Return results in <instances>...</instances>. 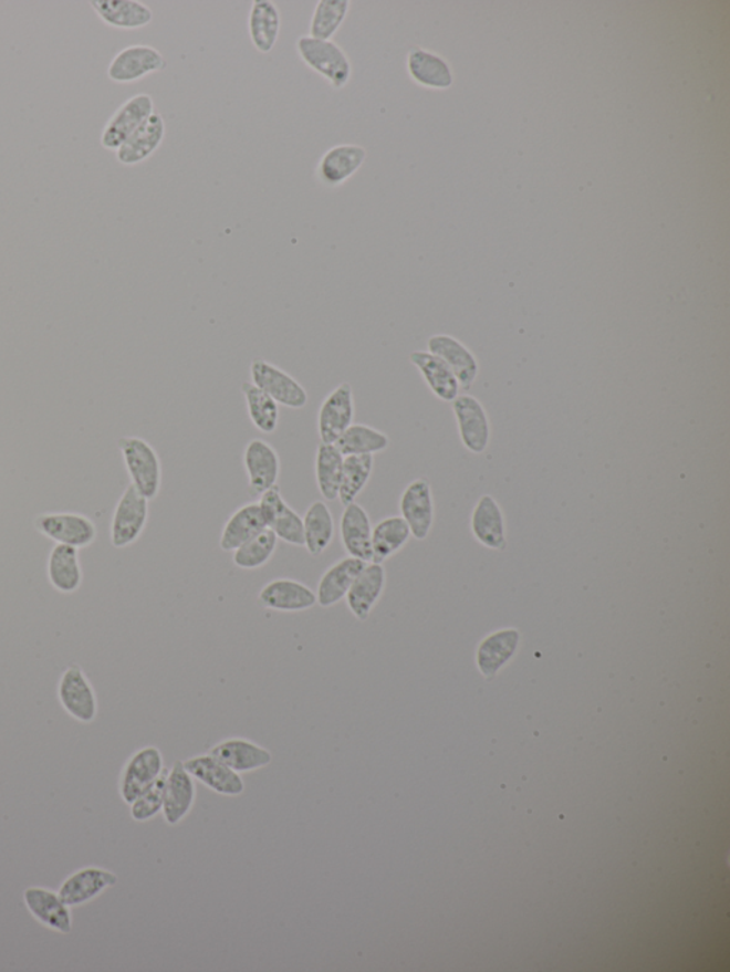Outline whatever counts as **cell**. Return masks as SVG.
I'll return each instance as SVG.
<instances>
[{"instance_id": "cell-1", "label": "cell", "mask_w": 730, "mask_h": 972, "mask_svg": "<svg viewBox=\"0 0 730 972\" xmlns=\"http://www.w3.org/2000/svg\"><path fill=\"white\" fill-rule=\"evenodd\" d=\"M132 485L146 500H155L161 488V462L156 449L139 437H122L117 441Z\"/></svg>"}, {"instance_id": "cell-2", "label": "cell", "mask_w": 730, "mask_h": 972, "mask_svg": "<svg viewBox=\"0 0 730 972\" xmlns=\"http://www.w3.org/2000/svg\"><path fill=\"white\" fill-rule=\"evenodd\" d=\"M295 48L301 61L328 81L334 88H343L352 81V62L337 43L301 36Z\"/></svg>"}, {"instance_id": "cell-3", "label": "cell", "mask_w": 730, "mask_h": 972, "mask_svg": "<svg viewBox=\"0 0 730 972\" xmlns=\"http://www.w3.org/2000/svg\"><path fill=\"white\" fill-rule=\"evenodd\" d=\"M58 700L76 722H95L98 714L97 696L82 666L73 663L63 670L58 683Z\"/></svg>"}, {"instance_id": "cell-4", "label": "cell", "mask_w": 730, "mask_h": 972, "mask_svg": "<svg viewBox=\"0 0 730 972\" xmlns=\"http://www.w3.org/2000/svg\"><path fill=\"white\" fill-rule=\"evenodd\" d=\"M34 527L48 540L59 545L87 547L96 541L95 522L76 512L42 513L34 520Z\"/></svg>"}, {"instance_id": "cell-5", "label": "cell", "mask_w": 730, "mask_h": 972, "mask_svg": "<svg viewBox=\"0 0 730 972\" xmlns=\"http://www.w3.org/2000/svg\"><path fill=\"white\" fill-rule=\"evenodd\" d=\"M149 520V500H146L135 487L126 488L113 512L111 524L112 545L122 550L133 544L143 534Z\"/></svg>"}, {"instance_id": "cell-6", "label": "cell", "mask_w": 730, "mask_h": 972, "mask_svg": "<svg viewBox=\"0 0 730 972\" xmlns=\"http://www.w3.org/2000/svg\"><path fill=\"white\" fill-rule=\"evenodd\" d=\"M251 383L263 389L279 406L301 409L307 406L309 394L298 379L268 359L255 358L250 365Z\"/></svg>"}, {"instance_id": "cell-7", "label": "cell", "mask_w": 730, "mask_h": 972, "mask_svg": "<svg viewBox=\"0 0 730 972\" xmlns=\"http://www.w3.org/2000/svg\"><path fill=\"white\" fill-rule=\"evenodd\" d=\"M165 759L156 746H146L133 753L118 778L122 801L132 804L159 778L165 770Z\"/></svg>"}, {"instance_id": "cell-8", "label": "cell", "mask_w": 730, "mask_h": 972, "mask_svg": "<svg viewBox=\"0 0 730 972\" xmlns=\"http://www.w3.org/2000/svg\"><path fill=\"white\" fill-rule=\"evenodd\" d=\"M23 905L39 924L58 934L73 931L72 907H69L58 891L42 886L24 888Z\"/></svg>"}, {"instance_id": "cell-9", "label": "cell", "mask_w": 730, "mask_h": 972, "mask_svg": "<svg viewBox=\"0 0 730 972\" xmlns=\"http://www.w3.org/2000/svg\"><path fill=\"white\" fill-rule=\"evenodd\" d=\"M153 113H155V102L152 96L142 93L131 97L117 108L115 115L108 118L102 133V146L107 150L121 149L123 143L129 139Z\"/></svg>"}, {"instance_id": "cell-10", "label": "cell", "mask_w": 730, "mask_h": 972, "mask_svg": "<svg viewBox=\"0 0 730 972\" xmlns=\"http://www.w3.org/2000/svg\"><path fill=\"white\" fill-rule=\"evenodd\" d=\"M117 882V875L107 868L86 866L69 875L59 886L58 892L69 907L75 909L95 901Z\"/></svg>"}, {"instance_id": "cell-11", "label": "cell", "mask_w": 730, "mask_h": 972, "mask_svg": "<svg viewBox=\"0 0 730 972\" xmlns=\"http://www.w3.org/2000/svg\"><path fill=\"white\" fill-rule=\"evenodd\" d=\"M355 414L352 384L342 383L324 398L319 409V436L323 443H335L353 424Z\"/></svg>"}, {"instance_id": "cell-12", "label": "cell", "mask_w": 730, "mask_h": 972, "mask_svg": "<svg viewBox=\"0 0 730 972\" xmlns=\"http://www.w3.org/2000/svg\"><path fill=\"white\" fill-rule=\"evenodd\" d=\"M244 470L249 477V491L261 497L278 485L281 462L278 451L264 439H251L243 453Z\"/></svg>"}, {"instance_id": "cell-13", "label": "cell", "mask_w": 730, "mask_h": 972, "mask_svg": "<svg viewBox=\"0 0 730 972\" xmlns=\"http://www.w3.org/2000/svg\"><path fill=\"white\" fill-rule=\"evenodd\" d=\"M166 59L149 44H133L118 52L108 64L107 76L116 83H132L163 71Z\"/></svg>"}, {"instance_id": "cell-14", "label": "cell", "mask_w": 730, "mask_h": 972, "mask_svg": "<svg viewBox=\"0 0 730 972\" xmlns=\"http://www.w3.org/2000/svg\"><path fill=\"white\" fill-rule=\"evenodd\" d=\"M265 525L273 531L279 541L293 546H304L303 518L284 501L278 485L260 497Z\"/></svg>"}, {"instance_id": "cell-15", "label": "cell", "mask_w": 730, "mask_h": 972, "mask_svg": "<svg viewBox=\"0 0 730 972\" xmlns=\"http://www.w3.org/2000/svg\"><path fill=\"white\" fill-rule=\"evenodd\" d=\"M452 411L456 414L463 446L473 453L486 451L491 427L482 404L476 397L462 394L453 399Z\"/></svg>"}, {"instance_id": "cell-16", "label": "cell", "mask_w": 730, "mask_h": 972, "mask_svg": "<svg viewBox=\"0 0 730 972\" xmlns=\"http://www.w3.org/2000/svg\"><path fill=\"white\" fill-rule=\"evenodd\" d=\"M182 764L191 777L221 796L236 797L244 792L246 786L240 774L210 753L187 759Z\"/></svg>"}, {"instance_id": "cell-17", "label": "cell", "mask_w": 730, "mask_h": 972, "mask_svg": "<svg viewBox=\"0 0 730 972\" xmlns=\"http://www.w3.org/2000/svg\"><path fill=\"white\" fill-rule=\"evenodd\" d=\"M401 518L407 522L411 535L424 541L434 524V500L430 482L416 480L404 490L399 500Z\"/></svg>"}, {"instance_id": "cell-18", "label": "cell", "mask_w": 730, "mask_h": 972, "mask_svg": "<svg viewBox=\"0 0 730 972\" xmlns=\"http://www.w3.org/2000/svg\"><path fill=\"white\" fill-rule=\"evenodd\" d=\"M196 801V784L194 777L185 769L181 760L173 763L167 773L165 802H163V817L169 826H176L185 821L187 814L194 808Z\"/></svg>"}, {"instance_id": "cell-19", "label": "cell", "mask_w": 730, "mask_h": 972, "mask_svg": "<svg viewBox=\"0 0 730 972\" xmlns=\"http://www.w3.org/2000/svg\"><path fill=\"white\" fill-rule=\"evenodd\" d=\"M259 604L270 610L304 612L317 605V596L307 585L281 577L263 586L259 594Z\"/></svg>"}, {"instance_id": "cell-20", "label": "cell", "mask_w": 730, "mask_h": 972, "mask_svg": "<svg viewBox=\"0 0 730 972\" xmlns=\"http://www.w3.org/2000/svg\"><path fill=\"white\" fill-rule=\"evenodd\" d=\"M386 581L387 575L384 566L368 562L345 596L347 608L355 619L362 621L369 619L373 609L376 608L377 602L386 589Z\"/></svg>"}, {"instance_id": "cell-21", "label": "cell", "mask_w": 730, "mask_h": 972, "mask_svg": "<svg viewBox=\"0 0 730 972\" xmlns=\"http://www.w3.org/2000/svg\"><path fill=\"white\" fill-rule=\"evenodd\" d=\"M373 525L367 511L357 502L344 506L340 520V537L348 556L364 562L373 561L372 550Z\"/></svg>"}, {"instance_id": "cell-22", "label": "cell", "mask_w": 730, "mask_h": 972, "mask_svg": "<svg viewBox=\"0 0 730 972\" xmlns=\"http://www.w3.org/2000/svg\"><path fill=\"white\" fill-rule=\"evenodd\" d=\"M428 352L440 357L456 374L462 391H468L476 383L480 365L473 354L451 335H434L428 339Z\"/></svg>"}, {"instance_id": "cell-23", "label": "cell", "mask_w": 730, "mask_h": 972, "mask_svg": "<svg viewBox=\"0 0 730 972\" xmlns=\"http://www.w3.org/2000/svg\"><path fill=\"white\" fill-rule=\"evenodd\" d=\"M367 564L368 562L357 560V557L345 556L342 561L330 566L320 577L317 590H315L317 605L322 608H332L345 599L354 581L357 579Z\"/></svg>"}, {"instance_id": "cell-24", "label": "cell", "mask_w": 730, "mask_h": 972, "mask_svg": "<svg viewBox=\"0 0 730 972\" xmlns=\"http://www.w3.org/2000/svg\"><path fill=\"white\" fill-rule=\"evenodd\" d=\"M211 756L219 759L237 773H250L269 766L273 756L268 749L248 739H227L210 749Z\"/></svg>"}, {"instance_id": "cell-25", "label": "cell", "mask_w": 730, "mask_h": 972, "mask_svg": "<svg viewBox=\"0 0 730 972\" xmlns=\"http://www.w3.org/2000/svg\"><path fill=\"white\" fill-rule=\"evenodd\" d=\"M166 136V125L159 113H153L135 133L116 150V159L123 166H135L149 159L159 149Z\"/></svg>"}, {"instance_id": "cell-26", "label": "cell", "mask_w": 730, "mask_h": 972, "mask_svg": "<svg viewBox=\"0 0 730 972\" xmlns=\"http://www.w3.org/2000/svg\"><path fill=\"white\" fill-rule=\"evenodd\" d=\"M367 150L359 145H337L324 153L319 163V179L327 186H340L362 169Z\"/></svg>"}, {"instance_id": "cell-27", "label": "cell", "mask_w": 730, "mask_h": 972, "mask_svg": "<svg viewBox=\"0 0 730 972\" xmlns=\"http://www.w3.org/2000/svg\"><path fill=\"white\" fill-rule=\"evenodd\" d=\"M409 362L421 373L424 382L434 396L444 403H452L460 396V383L452 369L440 357L430 352H414Z\"/></svg>"}, {"instance_id": "cell-28", "label": "cell", "mask_w": 730, "mask_h": 972, "mask_svg": "<svg viewBox=\"0 0 730 972\" xmlns=\"http://www.w3.org/2000/svg\"><path fill=\"white\" fill-rule=\"evenodd\" d=\"M48 579L61 594H75L81 589L83 571L77 547L54 545L48 557Z\"/></svg>"}, {"instance_id": "cell-29", "label": "cell", "mask_w": 730, "mask_h": 972, "mask_svg": "<svg viewBox=\"0 0 730 972\" xmlns=\"http://www.w3.org/2000/svg\"><path fill=\"white\" fill-rule=\"evenodd\" d=\"M265 520L259 502L246 503L227 520L220 536V547L225 552H234L251 537L264 531Z\"/></svg>"}, {"instance_id": "cell-30", "label": "cell", "mask_w": 730, "mask_h": 972, "mask_svg": "<svg viewBox=\"0 0 730 972\" xmlns=\"http://www.w3.org/2000/svg\"><path fill=\"white\" fill-rule=\"evenodd\" d=\"M92 8L102 22L125 31L145 28L153 21L152 9L135 0H95Z\"/></svg>"}, {"instance_id": "cell-31", "label": "cell", "mask_w": 730, "mask_h": 972, "mask_svg": "<svg viewBox=\"0 0 730 972\" xmlns=\"http://www.w3.org/2000/svg\"><path fill=\"white\" fill-rule=\"evenodd\" d=\"M281 17L270 0H254L249 14L251 43L260 53H270L279 41Z\"/></svg>"}, {"instance_id": "cell-32", "label": "cell", "mask_w": 730, "mask_h": 972, "mask_svg": "<svg viewBox=\"0 0 730 972\" xmlns=\"http://www.w3.org/2000/svg\"><path fill=\"white\" fill-rule=\"evenodd\" d=\"M472 532L483 546L491 550H504L505 525L504 515L494 498L483 495L472 513Z\"/></svg>"}, {"instance_id": "cell-33", "label": "cell", "mask_w": 730, "mask_h": 972, "mask_svg": "<svg viewBox=\"0 0 730 972\" xmlns=\"http://www.w3.org/2000/svg\"><path fill=\"white\" fill-rule=\"evenodd\" d=\"M304 547L312 556L323 555L332 545L335 534L334 518L323 501H315L303 518Z\"/></svg>"}, {"instance_id": "cell-34", "label": "cell", "mask_w": 730, "mask_h": 972, "mask_svg": "<svg viewBox=\"0 0 730 972\" xmlns=\"http://www.w3.org/2000/svg\"><path fill=\"white\" fill-rule=\"evenodd\" d=\"M520 641V634L515 629H505L488 636L478 649L477 660L481 672L487 679H492L498 670L512 658Z\"/></svg>"}, {"instance_id": "cell-35", "label": "cell", "mask_w": 730, "mask_h": 972, "mask_svg": "<svg viewBox=\"0 0 730 972\" xmlns=\"http://www.w3.org/2000/svg\"><path fill=\"white\" fill-rule=\"evenodd\" d=\"M411 531L401 516H388L373 526L372 550L374 564H384L406 546Z\"/></svg>"}, {"instance_id": "cell-36", "label": "cell", "mask_w": 730, "mask_h": 972, "mask_svg": "<svg viewBox=\"0 0 730 972\" xmlns=\"http://www.w3.org/2000/svg\"><path fill=\"white\" fill-rule=\"evenodd\" d=\"M407 67L409 75L419 85L432 88H447L451 86V69L437 54L423 51V49H414V51L408 53Z\"/></svg>"}, {"instance_id": "cell-37", "label": "cell", "mask_w": 730, "mask_h": 972, "mask_svg": "<svg viewBox=\"0 0 730 972\" xmlns=\"http://www.w3.org/2000/svg\"><path fill=\"white\" fill-rule=\"evenodd\" d=\"M344 456L334 443H320L315 453V482L325 501H337Z\"/></svg>"}, {"instance_id": "cell-38", "label": "cell", "mask_w": 730, "mask_h": 972, "mask_svg": "<svg viewBox=\"0 0 730 972\" xmlns=\"http://www.w3.org/2000/svg\"><path fill=\"white\" fill-rule=\"evenodd\" d=\"M344 457L373 456L386 451L389 447L387 433L379 429L365 426V424H352L342 437L334 443Z\"/></svg>"}, {"instance_id": "cell-39", "label": "cell", "mask_w": 730, "mask_h": 972, "mask_svg": "<svg viewBox=\"0 0 730 972\" xmlns=\"http://www.w3.org/2000/svg\"><path fill=\"white\" fill-rule=\"evenodd\" d=\"M241 393H243L250 421L253 422L254 428L263 433H273L280 421L279 404L263 389L255 387L253 383H243Z\"/></svg>"}, {"instance_id": "cell-40", "label": "cell", "mask_w": 730, "mask_h": 972, "mask_svg": "<svg viewBox=\"0 0 730 972\" xmlns=\"http://www.w3.org/2000/svg\"><path fill=\"white\" fill-rule=\"evenodd\" d=\"M374 470L373 456L344 457L342 482H340L338 501L344 506L357 500L359 493L372 480Z\"/></svg>"}, {"instance_id": "cell-41", "label": "cell", "mask_w": 730, "mask_h": 972, "mask_svg": "<svg viewBox=\"0 0 730 972\" xmlns=\"http://www.w3.org/2000/svg\"><path fill=\"white\" fill-rule=\"evenodd\" d=\"M279 537L265 527L233 552V564L243 571H255L269 564L278 550Z\"/></svg>"}, {"instance_id": "cell-42", "label": "cell", "mask_w": 730, "mask_h": 972, "mask_svg": "<svg viewBox=\"0 0 730 972\" xmlns=\"http://www.w3.org/2000/svg\"><path fill=\"white\" fill-rule=\"evenodd\" d=\"M352 3L348 0H320L315 4L310 34L319 41H332L347 18Z\"/></svg>"}, {"instance_id": "cell-43", "label": "cell", "mask_w": 730, "mask_h": 972, "mask_svg": "<svg viewBox=\"0 0 730 972\" xmlns=\"http://www.w3.org/2000/svg\"><path fill=\"white\" fill-rule=\"evenodd\" d=\"M167 773L169 770H163L159 778L152 784L149 788L135 802L129 804L131 816L137 823H146L155 818L163 811V802H165Z\"/></svg>"}]
</instances>
